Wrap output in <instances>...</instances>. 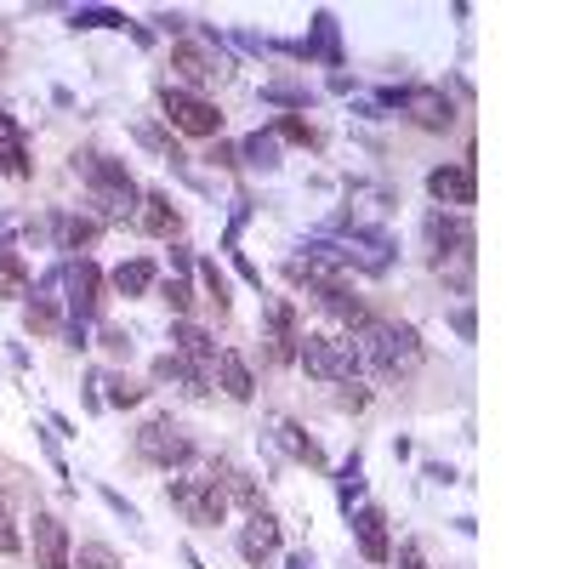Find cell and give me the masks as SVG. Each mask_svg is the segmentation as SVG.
I'll list each match as a JSON object with an SVG mask.
<instances>
[{
	"label": "cell",
	"mask_w": 569,
	"mask_h": 569,
	"mask_svg": "<svg viewBox=\"0 0 569 569\" xmlns=\"http://www.w3.org/2000/svg\"><path fill=\"white\" fill-rule=\"evenodd\" d=\"M74 171L85 177V188H92L97 222H126V217L142 206V194H137V183H131V171H126V165H114L108 154L85 149V154H74Z\"/></svg>",
	"instance_id": "6da1fadb"
},
{
	"label": "cell",
	"mask_w": 569,
	"mask_h": 569,
	"mask_svg": "<svg viewBox=\"0 0 569 569\" xmlns=\"http://www.w3.org/2000/svg\"><path fill=\"white\" fill-rule=\"evenodd\" d=\"M353 348H359V364L376 370V376H410V370L421 364V336L410 325H376V320H364L359 336H353Z\"/></svg>",
	"instance_id": "7a4b0ae2"
},
{
	"label": "cell",
	"mask_w": 569,
	"mask_h": 569,
	"mask_svg": "<svg viewBox=\"0 0 569 569\" xmlns=\"http://www.w3.org/2000/svg\"><path fill=\"white\" fill-rule=\"evenodd\" d=\"M297 364L313 382H359V370H364L353 336H330V330H307L297 341Z\"/></svg>",
	"instance_id": "3957f363"
},
{
	"label": "cell",
	"mask_w": 569,
	"mask_h": 569,
	"mask_svg": "<svg viewBox=\"0 0 569 569\" xmlns=\"http://www.w3.org/2000/svg\"><path fill=\"white\" fill-rule=\"evenodd\" d=\"M131 450H137V462H149V467H160V473L194 462V439H188V427H183L177 416H149V421L137 427Z\"/></svg>",
	"instance_id": "277c9868"
},
{
	"label": "cell",
	"mask_w": 569,
	"mask_h": 569,
	"mask_svg": "<svg viewBox=\"0 0 569 569\" xmlns=\"http://www.w3.org/2000/svg\"><path fill=\"white\" fill-rule=\"evenodd\" d=\"M165 496H171V507H177L188 524H199V530H217V524L228 519V490H222L217 473H206V478H171Z\"/></svg>",
	"instance_id": "5b68a950"
},
{
	"label": "cell",
	"mask_w": 569,
	"mask_h": 569,
	"mask_svg": "<svg viewBox=\"0 0 569 569\" xmlns=\"http://www.w3.org/2000/svg\"><path fill=\"white\" fill-rule=\"evenodd\" d=\"M160 114H165V126L183 131V137H217V131H222L217 103L194 97V92H183V85H171V80L160 85Z\"/></svg>",
	"instance_id": "8992f818"
},
{
	"label": "cell",
	"mask_w": 569,
	"mask_h": 569,
	"mask_svg": "<svg viewBox=\"0 0 569 569\" xmlns=\"http://www.w3.org/2000/svg\"><path fill=\"white\" fill-rule=\"evenodd\" d=\"M171 69H177L183 92L194 85V97L206 92V85H222L228 74H234V69H228L222 57H217V40H211V35H206V40H183V46H171Z\"/></svg>",
	"instance_id": "52a82bcc"
},
{
	"label": "cell",
	"mask_w": 569,
	"mask_h": 569,
	"mask_svg": "<svg viewBox=\"0 0 569 569\" xmlns=\"http://www.w3.org/2000/svg\"><path fill=\"white\" fill-rule=\"evenodd\" d=\"M382 103H398V108H405L416 126H427V131H444V126L455 120V108H450V97L439 92V85H405V92H382Z\"/></svg>",
	"instance_id": "ba28073f"
},
{
	"label": "cell",
	"mask_w": 569,
	"mask_h": 569,
	"mask_svg": "<svg viewBox=\"0 0 569 569\" xmlns=\"http://www.w3.org/2000/svg\"><path fill=\"white\" fill-rule=\"evenodd\" d=\"M421 234H427V245H433L439 256H473V222H467V211H427L421 217Z\"/></svg>",
	"instance_id": "9c48e42d"
},
{
	"label": "cell",
	"mask_w": 569,
	"mask_h": 569,
	"mask_svg": "<svg viewBox=\"0 0 569 569\" xmlns=\"http://www.w3.org/2000/svg\"><path fill=\"white\" fill-rule=\"evenodd\" d=\"M171 341H177V359L188 364V376L211 387V370H217V336H211V330H199V325H188V320H177V325H171Z\"/></svg>",
	"instance_id": "30bf717a"
},
{
	"label": "cell",
	"mask_w": 569,
	"mask_h": 569,
	"mask_svg": "<svg viewBox=\"0 0 569 569\" xmlns=\"http://www.w3.org/2000/svg\"><path fill=\"white\" fill-rule=\"evenodd\" d=\"M427 194L439 199V211L450 206V211H467L473 199H478V171L462 160V165H439L433 177H427Z\"/></svg>",
	"instance_id": "8fae6325"
},
{
	"label": "cell",
	"mask_w": 569,
	"mask_h": 569,
	"mask_svg": "<svg viewBox=\"0 0 569 569\" xmlns=\"http://www.w3.org/2000/svg\"><path fill=\"white\" fill-rule=\"evenodd\" d=\"M263 325H268V353H274L279 364H291V359H297V341H302L297 307L284 302V297H268V302H263Z\"/></svg>",
	"instance_id": "7c38bea8"
},
{
	"label": "cell",
	"mask_w": 569,
	"mask_h": 569,
	"mask_svg": "<svg viewBox=\"0 0 569 569\" xmlns=\"http://www.w3.org/2000/svg\"><path fill=\"white\" fill-rule=\"evenodd\" d=\"M35 564L40 569H74L69 530H63V519H51V512H35Z\"/></svg>",
	"instance_id": "4fadbf2b"
},
{
	"label": "cell",
	"mask_w": 569,
	"mask_h": 569,
	"mask_svg": "<svg viewBox=\"0 0 569 569\" xmlns=\"http://www.w3.org/2000/svg\"><path fill=\"white\" fill-rule=\"evenodd\" d=\"M240 553H245L251 569H268L279 558V519L274 512H256V519L240 530Z\"/></svg>",
	"instance_id": "5bb4252c"
},
{
	"label": "cell",
	"mask_w": 569,
	"mask_h": 569,
	"mask_svg": "<svg viewBox=\"0 0 569 569\" xmlns=\"http://www.w3.org/2000/svg\"><path fill=\"white\" fill-rule=\"evenodd\" d=\"M353 541H359L364 564H393V541H387L382 507H359V512H353Z\"/></svg>",
	"instance_id": "9a60e30c"
},
{
	"label": "cell",
	"mask_w": 569,
	"mask_h": 569,
	"mask_svg": "<svg viewBox=\"0 0 569 569\" xmlns=\"http://www.w3.org/2000/svg\"><path fill=\"white\" fill-rule=\"evenodd\" d=\"M103 291V274H97V263H74L69 268V307H74V325H85L97 313V297Z\"/></svg>",
	"instance_id": "2e32d148"
},
{
	"label": "cell",
	"mask_w": 569,
	"mask_h": 569,
	"mask_svg": "<svg viewBox=\"0 0 569 569\" xmlns=\"http://www.w3.org/2000/svg\"><path fill=\"white\" fill-rule=\"evenodd\" d=\"M211 376L222 382V393L234 398V405H245V398L256 393V376H251V364H245V353H234V348H217V370Z\"/></svg>",
	"instance_id": "e0dca14e"
},
{
	"label": "cell",
	"mask_w": 569,
	"mask_h": 569,
	"mask_svg": "<svg viewBox=\"0 0 569 569\" xmlns=\"http://www.w3.org/2000/svg\"><path fill=\"white\" fill-rule=\"evenodd\" d=\"M313 302H320L336 325H348V330H359V325H364V302H359V297H348V284H341V279H336V284H313Z\"/></svg>",
	"instance_id": "ac0fdd59"
},
{
	"label": "cell",
	"mask_w": 569,
	"mask_h": 569,
	"mask_svg": "<svg viewBox=\"0 0 569 569\" xmlns=\"http://www.w3.org/2000/svg\"><path fill=\"white\" fill-rule=\"evenodd\" d=\"M274 439H279V450L291 455V462H302V467H325V450L313 444L297 421H279V427H274Z\"/></svg>",
	"instance_id": "d6986e66"
},
{
	"label": "cell",
	"mask_w": 569,
	"mask_h": 569,
	"mask_svg": "<svg viewBox=\"0 0 569 569\" xmlns=\"http://www.w3.org/2000/svg\"><path fill=\"white\" fill-rule=\"evenodd\" d=\"M51 240H57V251L92 245V240H97V217H69V211H57V217H51Z\"/></svg>",
	"instance_id": "ffe728a7"
},
{
	"label": "cell",
	"mask_w": 569,
	"mask_h": 569,
	"mask_svg": "<svg viewBox=\"0 0 569 569\" xmlns=\"http://www.w3.org/2000/svg\"><path fill=\"white\" fill-rule=\"evenodd\" d=\"M0 171H12V177H28V154H23V137L12 126V114L0 108Z\"/></svg>",
	"instance_id": "44dd1931"
},
{
	"label": "cell",
	"mask_w": 569,
	"mask_h": 569,
	"mask_svg": "<svg viewBox=\"0 0 569 569\" xmlns=\"http://www.w3.org/2000/svg\"><path fill=\"white\" fill-rule=\"evenodd\" d=\"M154 263L149 256H131V263H120V274H114V291L120 297H142V291H154Z\"/></svg>",
	"instance_id": "7402d4cb"
},
{
	"label": "cell",
	"mask_w": 569,
	"mask_h": 569,
	"mask_svg": "<svg viewBox=\"0 0 569 569\" xmlns=\"http://www.w3.org/2000/svg\"><path fill=\"white\" fill-rule=\"evenodd\" d=\"M0 297H7V302L28 297V263H23L12 245H0Z\"/></svg>",
	"instance_id": "603a6c76"
},
{
	"label": "cell",
	"mask_w": 569,
	"mask_h": 569,
	"mask_svg": "<svg viewBox=\"0 0 569 569\" xmlns=\"http://www.w3.org/2000/svg\"><path fill=\"white\" fill-rule=\"evenodd\" d=\"M142 234H171L177 228V206H171L165 194H142Z\"/></svg>",
	"instance_id": "cb8c5ba5"
},
{
	"label": "cell",
	"mask_w": 569,
	"mask_h": 569,
	"mask_svg": "<svg viewBox=\"0 0 569 569\" xmlns=\"http://www.w3.org/2000/svg\"><path fill=\"white\" fill-rule=\"evenodd\" d=\"M240 154H245L240 165H256V171H274V165H279V137H274V131H251Z\"/></svg>",
	"instance_id": "d4e9b609"
},
{
	"label": "cell",
	"mask_w": 569,
	"mask_h": 569,
	"mask_svg": "<svg viewBox=\"0 0 569 569\" xmlns=\"http://www.w3.org/2000/svg\"><path fill=\"white\" fill-rule=\"evenodd\" d=\"M131 137H137V142H142V149H149V154H160L165 165H171V160H183L177 149H171V137H165L154 120H137V126H131Z\"/></svg>",
	"instance_id": "484cf974"
},
{
	"label": "cell",
	"mask_w": 569,
	"mask_h": 569,
	"mask_svg": "<svg viewBox=\"0 0 569 569\" xmlns=\"http://www.w3.org/2000/svg\"><path fill=\"white\" fill-rule=\"evenodd\" d=\"M69 23H74V28H131L126 12H108V7H80Z\"/></svg>",
	"instance_id": "4316f807"
},
{
	"label": "cell",
	"mask_w": 569,
	"mask_h": 569,
	"mask_svg": "<svg viewBox=\"0 0 569 569\" xmlns=\"http://www.w3.org/2000/svg\"><path fill=\"white\" fill-rule=\"evenodd\" d=\"M74 569H120V553L103 547V541H85V547L74 553Z\"/></svg>",
	"instance_id": "83f0119b"
},
{
	"label": "cell",
	"mask_w": 569,
	"mask_h": 569,
	"mask_svg": "<svg viewBox=\"0 0 569 569\" xmlns=\"http://www.w3.org/2000/svg\"><path fill=\"white\" fill-rule=\"evenodd\" d=\"M160 297H165V307L177 313V320H188V307H194V291H188V279H165V284H160Z\"/></svg>",
	"instance_id": "f1b7e54d"
},
{
	"label": "cell",
	"mask_w": 569,
	"mask_h": 569,
	"mask_svg": "<svg viewBox=\"0 0 569 569\" xmlns=\"http://www.w3.org/2000/svg\"><path fill=\"white\" fill-rule=\"evenodd\" d=\"M359 490H364V462L353 455V462L341 467V478H336V496H341V507H353V496H359Z\"/></svg>",
	"instance_id": "f546056e"
},
{
	"label": "cell",
	"mask_w": 569,
	"mask_h": 569,
	"mask_svg": "<svg viewBox=\"0 0 569 569\" xmlns=\"http://www.w3.org/2000/svg\"><path fill=\"white\" fill-rule=\"evenodd\" d=\"M274 137H284V142H302V149H313V142H320V131H313V126L302 120V114H284Z\"/></svg>",
	"instance_id": "4dcf8cb0"
},
{
	"label": "cell",
	"mask_w": 569,
	"mask_h": 569,
	"mask_svg": "<svg viewBox=\"0 0 569 569\" xmlns=\"http://www.w3.org/2000/svg\"><path fill=\"white\" fill-rule=\"evenodd\" d=\"M23 325H28V330H57V307H51L46 297H35V302L23 307Z\"/></svg>",
	"instance_id": "1f68e13d"
},
{
	"label": "cell",
	"mask_w": 569,
	"mask_h": 569,
	"mask_svg": "<svg viewBox=\"0 0 569 569\" xmlns=\"http://www.w3.org/2000/svg\"><path fill=\"white\" fill-rule=\"evenodd\" d=\"M199 279H206V291H211L217 313H228V279H222V268H217V263H199Z\"/></svg>",
	"instance_id": "d6a6232c"
},
{
	"label": "cell",
	"mask_w": 569,
	"mask_h": 569,
	"mask_svg": "<svg viewBox=\"0 0 569 569\" xmlns=\"http://www.w3.org/2000/svg\"><path fill=\"white\" fill-rule=\"evenodd\" d=\"M0 553H23V535H18V524H12L7 501H0Z\"/></svg>",
	"instance_id": "836d02e7"
},
{
	"label": "cell",
	"mask_w": 569,
	"mask_h": 569,
	"mask_svg": "<svg viewBox=\"0 0 569 569\" xmlns=\"http://www.w3.org/2000/svg\"><path fill=\"white\" fill-rule=\"evenodd\" d=\"M103 387H108V405H137V398H142V387H131V382H120V376H108Z\"/></svg>",
	"instance_id": "e575fe53"
},
{
	"label": "cell",
	"mask_w": 569,
	"mask_h": 569,
	"mask_svg": "<svg viewBox=\"0 0 569 569\" xmlns=\"http://www.w3.org/2000/svg\"><path fill=\"white\" fill-rule=\"evenodd\" d=\"M263 97H268V103H291V108H302V103H307V92H302V85H268Z\"/></svg>",
	"instance_id": "d590c367"
},
{
	"label": "cell",
	"mask_w": 569,
	"mask_h": 569,
	"mask_svg": "<svg viewBox=\"0 0 569 569\" xmlns=\"http://www.w3.org/2000/svg\"><path fill=\"white\" fill-rule=\"evenodd\" d=\"M398 569H427V558H421L416 541H405V547H398Z\"/></svg>",
	"instance_id": "8d00e7d4"
},
{
	"label": "cell",
	"mask_w": 569,
	"mask_h": 569,
	"mask_svg": "<svg viewBox=\"0 0 569 569\" xmlns=\"http://www.w3.org/2000/svg\"><path fill=\"white\" fill-rule=\"evenodd\" d=\"M103 501H108L114 512H120V519H126V524H137V507H131L126 496H114V490H103Z\"/></svg>",
	"instance_id": "74e56055"
},
{
	"label": "cell",
	"mask_w": 569,
	"mask_h": 569,
	"mask_svg": "<svg viewBox=\"0 0 569 569\" xmlns=\"http://www.w3.org/2000/svg\"><path fill=\"white\" fill-rule=\"evenodd\" d=\"M154 23L165 28V35H183V28H188V18H183V12H160Z\"/></svg>",
	"instance_id": "f35d334b"
},
{
	"label": "cell",
	"mask_w": 569,
	"mask_h": 569,
	"mask_svg": "<svg viewBox=\"0 0 569 569\" xmlns=\"http://www.w3.org/2000/svg\"><path fill=\"white\" fill-rule=\"evenodd\" d=\"M450 325H455V336H467V341H473V330H478V325H473V307H462Z\"/></svg>",
	"instance_id": "ab89813d"
},
{
	"label": "cell",
	"mask_w": 569,
	"mask_h": 569,
	"mask_svg": "<svg viewBox=\"0 0 569 569\" xmlns=\"http://www.w3.org/2000/svg\"><path fill=\"white\" fill-rule=\"evenodd\" d=\"M103 341H108V353H131V341H126V330H103Z\"/></svg>",
	"instance_id": "60d3db41"
},
{
	"label": "cell",
	"mask_w": 569,
	"mask_h": 569,
	"mask_svg": "<svg viewBox=\"0 0 569 569\" xmlns=\"http://www.w3.org/2000/svg\"><path fill=\"white\" fill-rule=\"evenodd\" d=\"M211 165H240V154L228 149V142H217V149H211Z\"/></svg>",
	"instance_id": "b9f144b4"
},
{
	"label": "cell",
	"mask_w": 569,
	"mask_h": 569,
	"mask_svg": "<svg viewBox=\"0 0 569 569\" xmlns=\"http://www.w3.org/2000/svg\"><path fill=\"white\" fill-rule=\"evenodd\" d=\"M284 569H307V558H291V564H284Z\"/></svg>",
	"instance_id": "7bdbcfd3"
}]
</instances>
